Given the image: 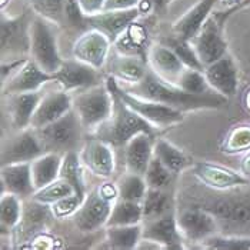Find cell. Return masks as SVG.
<instances>
[{
    "label": "cell",
    "instance_id": "cell-1",
    "mask_svg": "<svg viewBox=\"0 0 250 250\" xmlns=\"http://www.w3.org/2000/svg\"><path fill=\"white\" fill-rule=\"evenodd\" d=\"M129 93L145 97L170 106L180 112L203 110V109H220L228 103V97L219 95L217 92H210L206 95L188 93L179 86L165 82L152 70L147 72L146 77L133 86H122Z\"/></svg>",
    "mask_w": 250,
    "mask_h": 250
},
{
    "label": "cell",
    "instance_id": "cell-2",
    "mask_svg": "<svg viewBox=\"0 0 250 250\" xmlns=\"http://www.w3.org/2000/svg\"><path fill=\"white\" fill-rule=\"evenodd\" d=\"M117 199V185L107 180L86 193L82 206L72 217L77 230L82 233H93L102 228H106Z\"/></svg>",
    "mask_w": 250,
    "mask_h": 250
},
{
    "label": "cell",
    "instance_id": "cell-3",
    "mask_svg": "<svg viewBox=\"0 0 250 250\" xmlns=\"http://www.w3.org/2000/svg\"><path fill=\"white\" fill-rule=\"evenodd\" d=\"M116 79L113 76L106 77V86L113 96V115L110 117L107 142L113 146H125L132 137L139 133H147L154 136V127L146 122L142 116L136 113L132 107H129L125 100L119 96L116 90Z\"/></svg>",
    "mask_w": 250,
    "mask_h": 250
},
{
    "label": "cell",
    "instance_id": "cell-4",
    "mask_svg": "<svg viewBox=\"0 0 250 250\" xmlns=\"http://www.w3.org/2000/svg\"><path fill=\"white\" fill-rule=\"evenodd\" d=\"M73 110L76 112L84 132H95L113 115V96L106 82L93 87L75 92Z\"/></svg>",
    "mask_w": 250,
    "mask_h": 250
},
{
    "label": "cell",
    "instance_id": "cell-5",
    "mask_svg": "<svg viewBox=\"0 0 250 250\" xmlns=\"http://www.w3.org/2000/svg\"><path fill=\"white\" fill-rule=\"evenodd\" d=\"M55 23L44 19L35 13V18L30 24V58L39 66L55 75L62 66L63 59L59 52L58 35L55 30Z\"/></svg>",
    "mask_w": 250,
    "mask_h": 250
},
{
    "label": "cell",
    "instance_id": "cell-6",
    "mask_svg": "<svg viewBox=\"0 0 250 250\" xmlns=\"http://www.w3.org/2000/svg\"><path fill=\"white\" fill-rule=\"evenodd\" d=\"M36 132L44 147V152H53L63 156L69 152H77L82 145L84 129L77 113L72 109L63 117Z\"/></svg>",
    "mask_w": 250,
    "mask_h": 250
},
{
    "label": "cell",
    "instance_id": "cell-7",
    "mask_svg": "<svg viewBox=\"0 0 250 250\" xmlns=\"http://www.w3.org/2000/svg\"><path fill=\"white\" fill-rule=\"evenodd\" d=\"M35 12H23L18 16H7L1 13V59L30 58V24Z\"/></svg>",
    "mask_w": 250,
    "mask_h": 250
},
{
    "label": "cell",
    "instance_id": "cell-8",
    "mask_svg": "<svg viewBox=\"0 0 250 250\" xmlns=\"http://www.w3.org/2000/svg\"><path fill=\"white\" fill-rule=\"evenodd\" d=\"M116 90H117L119 96L125 100V103L129 107H132L137 115L142 116L146 122H149L154 129L172 127V126L182 123L183 119H185L183 112L173 109L170 106H166L163 103L149 100V99H145V97L136 96L133 93H129L119 83H116Z\"/></svg>",
    "mask_w": 250,
    "mask_h": 250
},
{
    "label": "cell",
    "instance_id": "cell-9",
    "mask_svg": "<svg viewBox=\"0 0 250 250\" xmlns=\"http://www.w3.org/2000/svg\"><path fill=\"white\" fill-rule=\"evenodd\" d=\"M225 35V26L213 13L205 21L199 33L190 40L197 58L205 67L229 53V40Z\"/></svg>",
    "mask_w": 250,
    "mask_h": 250
},
{
    "label": "cell",
    "instance_id": "cell-10",
    "mask_svg": "<svg viewBox=\"0 0 250 250\" xmlns=\"http://www.w3.org/2000/svg\"><path fill=\"white\" fill-rule=\"evenodd\" d=\"M113 42L95 27L84 29L72 46V56L97 70H102L110 56Z\"/></svg>",
    "mask_w": 250,
    "mask_h": 250
},
{
    "label": "cell",
    "instance_id": "cell-11",
    "mask_svg": "<svg viewBox=\"0 0 250 250\" xmlns=\"http://www.w3.org/2000/svg\"><path fill=\"white\" fill-rule=\"evenodd\" d=\"M44 152L38 132L32 127L16 130V133L3 140L1 166L15 163H32Z\"/></svg>",
    "mask_w": 250,
    "mask_h": 250
},
{
    "label": "cell",
    "instance_id": "cell-12",
    "mask_svg": "<svg viewBox=\"0 0 250 250\" xmlns=\"http://www.w3.org/2000/svg\"><path fill=\"white\" fill-rule=\"evenodd\" d=\"M79 157L84 169L103 180H109L115 173L113 145L106 139H90L79 150Z\"/></svg>",
    "mask_w": 250,
    "mask_h": 250
},
{
    "label": "cell",
    "instance_id": "cell-13",
    "mask_svg": "<svg viewBox=\"0 0 250 250\" xmlns=\"http://www.w3.org/2000/svg\"><path fill=\"white\" fill-rule=\"evenodd\" d=\"M53 76L59 86L69 93H75L103 83L100 70L75 58L63 59L62 66Z\"/></svg>",
    "mask_w": 250,
    "mask_h": 250
},
{
    "label": "cell",
    "instance_id": "cell-14",
    "mask_svg": "<svg viewBox=\"0 0 250 250\" xmlns=\"http://www.w3.org/2000/svg\"><path fill=\"white\" fill-rule=\"evenodd\" d=\"M193 176L206 188L213 190H230L234 188L248 186L250 179L246 176L225 167L222 165H216L210 162H197L193 165Z\"/></svg>",
    "mask_w": 250,
    "mask_h": 250
},
{
    "label": "cell",
    "instance_id": "cell-15",
    "mask_svg": "<svg viewBox=\"0 0 250 250\" xmlns=\"http://www.w3.org/2000/svg\"><path fill=\"white\" fill-rule=\"evenodd\" d=\"M176 217L183 239L192 243H202L217 230L216 216L205 208L183 209Z\"/></svg>",
    "mask_w": 250,
    "mask_h": 250
},
{
    "label": "cell",
    "instance_id": "cell-16",
    "mask_svg": "<svg viewBox=\"0 0 250 250\" xmlns=\"http://www.w3.org/2000/svg\"><path fill=\"white\" fill-rule=\"evenodd\" d=\"M49 82H55V76L44 72L32 58H29L19 70L1 83L3 96L38 92L40 87Z\"/></svg>",
    "mask_w": 250,
    "mask_h": 250
},
{
    "label": "cell",
    "instance_id": "cell-17",
    "mask_svg": "<svg viewBox=\"0 0 250 250\" xmlns=\"http://www.w3.org/2000/svg\"><path fill=\"white\" fill-rule=\"evenodd\" d=\"M142 237L157 243L162 249H183V236L180 233L177 217L173 213L142 222Z\"/></svg>",
    "mask_w": 250,
    "mask_h": 250
},
{
    "label": "cell",
    "instance_id": "cell-18",
    "mask_svg": "<svg viewBox=\"0 0 250 250\" xmlns=\"http://www.w3.org/2000/svg\"><path fill=\"white\" fill-rule=\"evenodd\" d=\"M210 87L225 97H233L239 90V69L231 55H226L203 70Z\"/></svg>",
    "mask_w": 250,
    "mask_h": 250
},
{
    "label": "cell",
    "instance_id": "cell-19",
    "mask_svg": "<svg viewBox=\"0 0 250 250\" xmlns=\"http://www.w3.org/2000/svg\"><path fill=\"white\" fill-rule=\"evenodd\" d=\"M147 64L150 70L167 83L177 84L186 66L166 43H153L147 50Z\"/></svg>",
    "mask_w": 250,
    "mask_h": 250
},
{
    "label": "cell",
    "instance_id": "cell-20",
    "mask_svg": "<svg viewBox=\"0 0 250 250\" xmlns=\"http://www.w3.org/2000/svg\"><path fill=\"white\" fill-rule=\"evenodd\" d=\"M72 109H73V96L69 92H66L63 89L47 92L43 95L38 109L32 117L30 127L35 130H39L50 123L56 122L60 117H63Z\"/></svg>",
    "mask_w": 250,
    "mask_h": 250
},
{
    "label": "cell",
    "instance_id": "cell-21",
    "mask_svg": "<svg viewBox=\"0 0 250 250\" xmlns=\"http://www.w3.org/2000/svg\"><path fill=\"white\" fill-rule=\"evenodd\" d=\"M107 63L109 75L115 77L120 86H133L140 83L150 70L147 60L145 58L122 55L119 52L112 58L109 56Z\"/></svg>",
    "mask_w": 250,
    "mask_h": 250
},
{
    "label": "cell",
    "instance_id": "cell-22",
    "mask_svg": "<svg viewBox=\"0 0 250 250\" xmlns=\"http://www.w3.org/2000/svg\"><path fill=\"white\" fill-rule=\"evenodd\" d=\"M217 4H220V0H199L193 7L174 21L172 26L174 36L190 42L199 33L205 21L214 13L213 10Z\"/></svg>",
    "mask_w": 250,
    "mask_h": 250
},
{
    "label": "cell",
    "instance_id": "cell-23",
    "mask_svg": "<svg viewBox=\"0 0 250 250\" xmlns=\"http://www.w3.org/2000/svg\"><path fill=\"white\" fill-rule=\"evenodd\" d=\"M142 16L139 7L129 10H112V12H102L96 16L87 18V26L95 27L103 32L112 42H115L132 23Z\"/></svg>",
    "mask_w": 250,
    "mask_h": 250
},
{
    "label": "cell",
    "instance_id": "cell-24",
    "mask_svg": "<svg viewBox=\"0 0 250 250\" xmlns=\"http://www.w3.org/2000/svg\"><path fill=\"white\" fill-rule=\"evenodd\" d=\"M154 156V136L139 133L125 145L126 172L145 176Z\"/></svg>",
    "mask_w": 250,
    "mask_h": 250
},
{
    "label": "cell",
    "instance_id": "cell-25",
    "mask_svg": "<svg viewBox=\"0 0 250 250\" xmlns=\"http://www.w3.org/2000/svg\"><path fill=\"white\" fill-rule=\"evenodd\" d=\"M1 193H13L20 199L32 197L36 188L32 177L30 163H15L1 166Z\"/></svg>",
    "mask_w": 250,
    "mask_h": 250
},
{
    "label": "cell",
    "instance_id": "cell-26",
    "mask_svg": "<svg viewBox=\"0 0 250 250\" xmlns=\"http://www.w3.org/2000/svg\"><path fill=\"white\" fill-rule=\"evenodd\" d=\"M44 93L38 92H27V93H16L9 95L7 97V107L12 126L16 130H23L30 127L32 117L38 109L39 103Z\"/></svg>",
    "mask_w": 250,
    "mask_h": 250
},
{
    "label": "cell",
    "instance_id": "cell-27",
    "mask_svg": "<svg viewBox=\"0 0 250 250\" xmlns=\"http://www.w3.org/2000/svg\"><path fill=\"white\" fill-rule=\"evenodd\" d=\"M116 52L129 56L147 58V30L140 23H132L119 38L113 42ZM147 60V59H146Z\"/></svg>",
    "mask_w": 250,
    "mask_h": 250
},
{
    "label": "cell",
    "instance_id": "cell-28",
    "mask_svg": "<svg viewBox=\"0 0 250 250\" xmlns=\"http://www.w3.org/2000/svg\"><path fill=\"white\" fill-rule=\"evenodd\" d=\"M214 16L222 24L230 26L233 30L239 32V40L242 44V52L250 64V4L226 13H214Z\"/></svg>",
    "mask_w": 250,
    "mask_h": 250
},
{
    "label": "cell",
    "instance_id": "cell-29",
    "mask_svg": "<svg viewBox=\"0 0 250 250\" xmlns=\"http://www.w3.org/2000/svg\"><path fill=\"white\" fill-rule=\"evenodd\" d=\"M63 156L53 152H46L38 159H35L32 166V177L36 190L47 186L49 183L55 182L60 177V166H62Z\"/></svg>",
    "mask_w": 250,
    "mask_h": 250
},
{
    "label": "cell",
    "instance_id": "cell-30",
    "mask_svg": "<svg viewBox=\"0 0 250 250\" xmlns=\"http://www.w3.org/2000/svg\"><path fill=\"white\" fill-rule=\"evenodd\" d=\"M104 229H106V242L110 249H137V245L142 240V231H143L142 223L130 225V226H107Z\"/></svg>",
    "mask_w": 250,
    "mask_h": 250
},
{
    "label": "cell",
    "instance_id": "cell-31",
    "mask_svg": "<svg viewBox=\"0 0 250 250\" xmlns=\"http://www.w3.org/2000/svg\"><path fill=\"white\" fill-rule=\"evenodd\" d=\"M142 222H143L142 203L125 200L119 197L113 205L106 228L107 226H130V225H139Z\"/></svg>",
    "mask_w": 250,
    "mask_h": 250
},
{
    "label": "cell",
    "instance_id": "cell-32",
    "mask_svg": "<svg viewBox=\"0 0 250 250\" xmlns=\"http://www.w3.org/2000/svg\"><path fill=\"white\" fill-rule=\"evenodd\" d=\"M154 156L172 172L179 173L185 170L189 165L188 156L183 153L177 146L170 143L166 139H156L154 140Z\"/></svg>",
    "mask_w": 250,
    "mask_h": 250
},
{
    "label": "cell",
    "instance_id": "cell-33",
    "mask_svg": "<svg viewBox=\"0 0 250 250\" xmlns=\"http://www.w3.org/2000/svg\"><path fill=\"white\" fill-rule=\"evenodd\" d=\"M205 209L213 213L216 217L234 223H246L250 220V203L240 200H220Z\"/></svg>",
    "mask_w": 250,
    "mask_h": 250
},
{
    "label": "cell",
    "instance_id": "cell-34",
    "mask_svg": "<svg viewBox=\"0 0 250 250\" xmlns=\"http://www.w3.org/2000/svg\"><path fill=\"white\" fill-rule=\"evenodd\" d=\"M142 208H143V222H145L172 213V202L169 194L165 190L149 188L142 202Z\"/></svg>",
    "mask_w": 250,
    "mask_h": 250
},
{
    "label": "cell",
    "instance_id": "cell-35",
    "mask_svg": "<svg viewBox=\"0 0 250 250\" xmlns=\"http://www.w3.org/2000/svg\"><path fill=\"white\" fill-rule=\"evenodd\" d=\"M23 219V199L13 193L0 196V222L3 229H15Z\"/></svg>",
    "mask_w": 250,
    "mask_h": 250
},
{
    "label": "cell",
    "instance_id": "cell-36",
    "mask_svg": "<svg viewBox=\"0 0 250 250\" xmlns=\"http://www.w3.org/2000/svg\"><path fill=\"white\" fill-rule=\"evenodd\" d=\"M60 177L67 180L75 188L77 194L86 196L84 180H83V165L80 162L79 152H69L63 154L62 166H60Z\"/></svg>",
    "mask_w": 250,
    "mask_h": 250
},
{
    "label": "cell",
    "instance_id": "cell-37",
    "mask_svg": "<svg viewBox=\"0 0 250 250\" xmlns=\"http://www.w3.org/2000/svg\"><path fill=\"white\" fill-rule=\"evenodd\" d=\"M116 185H117V192H119L120 199L139 202V203L143 202L146 192L149 189L145 180V176L130 173V172H126L123 174Z\"/></svg>",
    "mask_w": 250,
    "mask_h": 250
},
{
    "label": "cell",
    "instance_id": "cell-38",
    "mask_svg": "<svg viewBox=\"0 0 250 250\" xmlns=\"http://www.w3.org/2000/svg\"><path fill=\"white\" fill-rule=\"evenodd\" d=\"M222 152L226 154L246 153L250 150V123H240L230 127L226 133L222 146Z\"/></svg>",
    "mask_w": 250,
    "mask_h": 250
},
{
    "label": "cell",
    "instance_id": "cell-39",
    "mask_svg": "<svg viewBox=\"0 0 250 250\" xmlns=\"http://www.w3.org/2000/svg\"><path fill=\"white\" fill-rule=\"evenodd\" d=\"M76 193L75 188L64 179L59 177L55 182L49 183L47 186L38 189L35 194L32 196V200H36L42 205H47V206H52L53 203H56L59 200L70 196Z\"/></svg>",
    "mask_w": 250,
    "mask_h": 250
},
{
    "label": "cell",
    "instance_id": "cell-40",
    "mask_svg": "<svg viewBox=\"0 0 250 250\" xmlns=\"http://www.w3.org/2000/svg\"><path fill=\"white\" fill-rule=\"evenodd\" d=\"M30 4L36 15L56 26H66V0H30Z\"/></svg>",
    "mask_w": 250,
    "mask_h": 250
},
{
    "label": "cell",
    "instance_id": "cell-41",
    "mask_svg": "<svg viewBox=\"0 0 250 250\" xmlns=\"http://www.w3.org/2000/svg\"><path fill=\"white\" fill-rule=\"evenodd\" d=\"M176 86H179L185 92L193 93V95H206V93L214 92L210 87L203 70H196V69H190V67L185 69V72L182 73Z\"/></svg>",
    "mask_w": 250,
    "mask_h": 250
},
{
    "label": "cell",
    "instance_id": "cell-42",
    "mask_svg": "<svg viewBox=\"0 0 250 250\" xmlns=\"http://www.w3.org/2000/svg\"><path fill=\"white\" fill-rule=\"evenodd\" d=\"M202 248L210 250H250V237L222 236L214 233L202 242Z\"/></svg>",
    "mask_w": 250,
    "mask_h": 250
},
{
    "label": "cell",
    "instance_id": "cell-43",
    "mask_svg": "<svg viewBox=\"0 0 250 250\" xmlns=\"http://www.w3.org/2000/svg\"><path fill=\"white\" fill-rule=\"evenodd\" d=\"M172 174L173 173L156 156H153L145 173V180L147 183V188L166 190L172 182Z\"/></svg>",
    "mask_w": 250,
    "mask_h": 250
},
{
    "label": "cell",
    "instance_id": "cell-44",
    "mask_svg": "<svg viewBox=\"0 0 250 250\" xmlns=\"http://www.w3.org/2000/svg\"><path fill=\"white\" fill-rule=\"evenodd\" d=\"M166 44L173 49L174 53L179 56V59L185 63L186 67H190V69H196V70H205V66L202 64V62L199 60L194 49H193L192 43L189 40H183V39L179 38H170Z\"/></svg>",
    "mask_w": 250,
    "mask_h": 250
},
{
    "label": "cell",
    "instance_id": "cell-45",
    "mask_svg": "<svg viewBox=\"0 0 250 250\" xmlns=\"http://www.w3.org/2000/svg\"><path fill=\"white\" fill-rule=\"evenodd\" d=\"M86 196H80L77 193H73L62 200H59L56 203H53L50 206L52 214L58 219H67V217H73V214L79 210V208L82 206L83 200Z\"/></svg>",
    "mask_w": 250,
    "mask_h": 250
},
{
    "label": "cell",
    "instance_id": "cell-46",
    "mask_svg": "<svg viewBox=\"0 0 250 250\" xmlns=\"http://www.w3.org/2000/svg\"><path fill=\"white\" fill-rule=\"evenodd\" d=\"M77 3L82 12L84 13V16L90 18V16H96L104 10L106 0H77Z\"/></svg>",
    "mask_w": 250,
    "mask_h": 250
},
{
    "label": "cell",
    "instance_id": "cell-47",
    "mask_svg": "<svg viewBox=\"0 0 250 250\" xmlns=\"http://www.w3.org/2000/svg\"><path fill=\"white\" fill-rule=\"evenodd\" d=\"M142 0H106L104 10L103 12H112V10H129L135 9L140 4Z\"/></svg>",
    "mask_w": 250,
    "mask_h": 250
},
{
    "label": "cell",
    "instance_id": "cell-48",
    "mask_svg": "<svg viewBox=\"0 0 250 250\" xmlns=\"http://www.w3.org/2000/svg\"><path fill=\"white\" fill-rule=\"evenodd\" d=\"M239 169H240L239 170L240 173L243 174V176H246L248 179H250V150L243 154V157L240 160V167Z\"/></svg>",
    "mask_w": 250,
    "mask_h": 250
},
{
    "label": "cell",
    "instance_id": "cell-49",
    "mask_svg": "<svg viewBox=\"0 0 250 250\" xmlns=\"http://www.w3.org/2000/svg\"><path fill=\"white\" fill-rule=\"evenodd\" d=\"M150 3H152V6H153V9H154V12H163L165 10V7L169 4L167 3V0H149Z\"/></svg>",
    "mask_w": 250,
    "mask_h": 250
},
{
    "label": "cell",
    "instance_id": "cell-50",
    "mask_svg": "<svg viewBox=\"0 0 250 250\" xmlns=\"http://www.w3.org/2000/svg\"><path fill=\"white\" fill-rule=\"evenodd\" d=\"M242 1L243 0H220V4H222V7H226L228 10H230V9L237 7Z\"/></svg>",
    "mask_w": 250,
    "mask_h": 250
},
{
    "label": "cell",
    "instance_id": "cell-51",
    "mask_svg": "<svg viewBox=\"0 0 250 250\" xmlns=\"http://www.w3.org/2000/svg\"><path fill=\"white\" fill-rule=\"evenodd\" d=\"M245 104H246L248 110L250 112V89L246 92V96H245Z\"/></svg>",
    "mask_w": 250,
    "mask_h": 250
},
{
    "label": "cell",
    "instance_id": "cell-52",
    "mask_svg": "<svg viewBox=\"0 0 250 250\" xmlns=\"http://www.w3.org/2000/svg\"><path fill=\"white\" fill-rule=\"evenodd\" d=\"M9 3H10V0H1V10H4Z\"/></svg>",
    "mask_w": 250,
    "mask_h": 250
},
{
    "label": "cell",
    "instance_id": "cell-53",
    "mask_svg": "<svg viewBox=\"0 0 250 250\" xmlns=\"http://www.w3.org/2000/svg\"><path fill=\"white\" fill-rule=\"evenodd\" d=\"M170 1H172V0H167V3H170Z\"/></svg>",
    "mask_w": 250,
    "mask_h": 250
},
{
    "label": "cell",
    "instance_id": "cell-54",
    "mask_svg": "<svg viewBox=\"0 0 250 250\" xmlns=\"http://www.w3.org/2000/svg\"><path fill=\"white\" fill-rule=\"evenodd\" d=\"M29 1H30V0H29Z\"/></svg>",
    "mask_w": 250,
    "mask_h": 250
}]
</instances>
